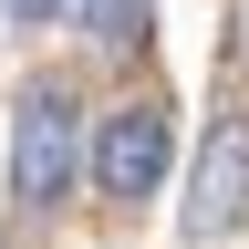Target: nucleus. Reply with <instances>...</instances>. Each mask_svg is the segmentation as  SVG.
<instances>
[{
	"label": "nucleus",
	"instance_id": "1",
	"mask_svg": "<svg viewBox=\"0 0 249 249\" xmlns=\"http://www.w3.org/2000/svg\"><path fill=\"white\" fill-rule=\"evenodd\" d=\"M73 166H83V104H73V83H31L11 104V197L52 208L62 187H73Z\"/></svg>",
	"mask_w": 249,
	"mask_h": 249
},
{
	"label": "nucleus",
	"instance_id": "2",
	"mask_svg": "<svg viewBox=\"0 0 249 249\" xmlns=\"http://www.w3.org/2000/svg\"><path fill=\"white\" fill-rule=\"evenodd\" d=\"M83 156H93V187L104 197H156L166 166H177V124H166V104H114Z\"/></svg>",
	"mask_w": 249,
	"mask_h": 249
},
{
	"label": "nucleus",
	"instance_id": "3",
	"mask_svg": "<svg viewBox=\"0 0 249 249\" xmlns=\"http://www.w3.org/2000/svg\"><path fill=\"white\" fill-rule=\"evenodd\" d=\"M249 218V124H218L187 177V239H229Z\"/></svg>",
	"mask_w": 249,
	"mask_h": 249
},
{
	"label": "nucleus",
	"instance_id": "4",
	"mask_svg": "<svg viewBox=\"0 0 249 249\" xmlns=\"http://www.w3.org/2000/svg\"><path fill=\"white\" fill-rule=\"evenodd\" d=\"M83 31H104V52H145V31H156V0H73Z\"/></svg>",
	"mask_w": 249,
	"mask_h": 249
},
{
	"label": "nucleus",
	"instance_id": "5",
	"mask_svg": "<svg viewBox=\"0 0 249 249\" xmlns=\"http://www.w3.org/2000/svg\"><path fill=\"white\" fill-rule=\"evenodd\" d=\"M62 11V0H11V21H52Z\"/></svg>",
	"mask_w": 249,
	"mask_h": 249
}]
</instances>
